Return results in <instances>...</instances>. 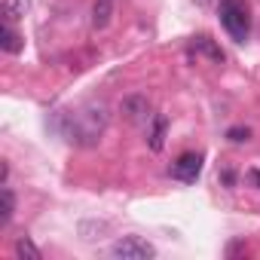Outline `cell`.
Returning <instances> with one entry per match:
<instances>
[{
	"label": "cell",
	"mask_w": 260,
	"mask_h": 260,
	"mask_svg": "<svg viewBox=\"0 0 260 260\" xmlns=\"http://www.w3.org/2000/svg\"><path fill=\"white\" fill-rule=\"evenodd\" d=\"M107 128V107L101 101H92L86 107H80L74 116H71V128H68V138L74 144H83V147H92L101 132Z\"/></svg>",
	"instance_id": "obj_1"
},
{
	"label": "cell",
	"mask_w": 260,
	"mask_h": 260,
	"mask_svg": "<svg viewBox=\"0 0 260 260\" xmlns=\"http://www.w3.org/2000/svg\"><path fill=\"white\" fill-rule=\"evenodd\" d=\"M220 25L226 28V34L236 40V43H245L248 40V7L242 4V0H223L220 4Z\"/></svg>",
	"instance_id": "obj_2"
},
{
	"label": "cell",
	"mask_w": 260,
	"mask_h": 260,
	"mask_svg": "<svg viewBox=\"0 0 260 260\" xmlns=\"http://www.w3.org/2000/svg\"><path fill=\"white\" fill-rule=\"evenodd\" d=\"M110 254L116 260H150V257H156V248L141 236H122L113 242Z\"/></svg>",
	"instance_id": "obj_3"
},
{
	"label": "cell",
	"mask_w": 260,
	"mask_h": 260,
	"mask_svg": "<svg viewBox=\"0 0 260 260\" xmlns=\"http://www.w3.org/2000/svg\"><path fill=\"white\" fill-rule=\"evenodd\" d=\"M199 172H202V153H181L178 162L172 166V175L184 184H193L199 178Z\"/></svg>",
	"instance_id": "obj_4"
},
{
	"label": "cell",
	"mask_w": 260,
	"mask_h": 260,
	"mask_svg": "<svg viewBox=\"0 0 260 260\" xmlns=\"http://www.w3.org/2000/svg\"><path fill=\"white\" fill-rule=\"evenodd\" d=\"M147 113H150V104H147V98H141V95H128V98L122 101V116H125L128 122H144Z\"/></svg>",
	"instance_id": "obj_5"
},
{
	"label": "cell",
	"mask_w": 260,
	"mask_h": 260,
	"mask_svg": "<svg viewBox=\"0 0 260 260\" xmlns=\"http://www.w3.org/2000/svg\"><path fill=\"white\" fill-rule=\"evenodd\" d=\"M166 128H169V119L166 116H153V125H150V132H147L150 150H162V144H166Z\"/></svg>",
	"instance_id": "obj_6"
},
{
	"label": "cell",
	"mask_w": 260,
	"mask_h": 260,
	"mask_svg": "<svg viewBox=\"0 0 260 260\" xmlns=\"http://www.w3.org/2000/svg\"><path fill=\"white\" fill-rule=\"evenodd\" d=\"M113 16V0H95V7H92V28H107Z\"/></svg>",
	"instance_id": "obj_7"
},
{
	"label": "cell",
	"mask_w": 260,
	"mask_h": 260,
	"mask_svg": "<svg viewBox=\"0 0 260 260\" xmlns=\"http://www.w3.org/2000/svg\"><path fill=\"white\" fill-rule=\"evenodd\" d=\"M0 49L4 52H22V37H19V31H13V25L7 22L4 25V31H0Z\"/></svg>",
	"instance_id": "obj_8"
},
{
	"label": "cell",
	"mask_w": 260,
	"mask_h": 260,
	"mask_svg": "<svg viewBox=\"0 0 260 260\" xmlns=\"http://www.w3.org/2000/svg\"><path fill=\"white\" fill-rule=\"evenodd\" d=\"M13 208H16V196H13L10 187H4V190H0V226H7V223H10Z\"/></svg>",
	"instance_id": "obj_9"
},
{
	"label": "cell",
	"mask_w": 260,
	"mask_h": 260,
	"mask_svg": "<svg viewBox=\"0 0 260 260\" xmlns=\"http://www.w3.org/2000/svg\"><path fill=\"white\" fill-rule=\"evenodd\" d=\"M25 13H28V0H4V16H7V22L25 19Z\"/></svg>",
	"instance_id": "obj_10"
},
{
	"label": "cell",
	"mask_w": 260,
	"mask_h": 260,
	"mask_svg": "<svg viewBox=\"0 0 260 260\" xmlns=\"http://www.w3.org/2000/svg\"><path fill=\"white\" fill-rule=\"evenodd\" d=\"M16 254H19L22 260H25V257H28V260H40V248H37L28 236H22V239L16 242Z\"/></svg>",
	"instance_id": "obj_11"
},
{
	"label": "cell",
	"mask_w": 260,
	"mask_h": 260,
	"mask_svg": "<svg viewBox=\"0 0 260 260\" xmlns=\"http://www.w3.org/2000/svg\"><path fill=\"white\" fill-rule=\"evenodd\" d=\"M248 138H251V128H230V141L242 144V141H248Z\"/></svg>",
	"instance_id": "obj_12"
},
{
	"label": "cell",
	"mask_w": 260,
	"mask_h": 260,
	"mask_svg": "<svg viewBox=\"0 0 260 260\" xmlns=\"http://www.w3.org/2000/svg\"><path fill=\"white\" fill-rule=\"evenodd\" d=\"M248 178H251V181H254V184H260V172H251V175H248Z\"/></svg>",
	"instance_id": "obj_13"
}]
</instances>
